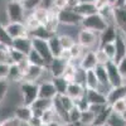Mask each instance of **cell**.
Segmentation results:
<instances>
[{
  "label": "cell",
  "mask_w": 126,
  "mask_h": 126,
  "mask_svg": "<svg viewBox=\"0 0 126 126\" xmlns=\"http://www.w3.org/2000/svg\"><path fill=\"white\" fill-rule=\"evenodd\" d=\"M19 92L22 97V103L32 106L33 102L39 97V85L38 82L23 81L19 83Z\"/></svg>",
  "instance_id": "cell-1"
},
{
  "label": "cell",
  "mask_w": 126,
  "mask_h": 126,
  "mask_svg": "<svg viewBox=\"0 0 126 126\" xmlns=\"http://www.w3.org/2000/svg\"><path fill=\"white\" fill-rule=\"evenodd\" d=\"M109 23L106 22L100 13H96V14H92V15H88L86 18H82V22H81V27L83 29H88V30H92L94 33H102V32L107 28Z\"/></svg>",
  "instance_id": "cell-2"
},
{
  "label": "cell",
  "mask_w": 126,
  "mask_h": 126,
  "mask_svg": "<svg viewBox=\"0 0 126 126\" xmlns=\"http://www.w3.org/2000/svg\"><path fill=\"white\" fill-rule=\"evenodd\" d=\"M77 43L87 50H94V47H100V34L82 28L77 37Z\"/></svg>",
  "instance_id": "cell-3"
},
{
  "label": "cell",
  "mask_w": 126,
  "mask_h": 126,
  "mask_svg": "<svg viewBox=\"0 0 126 126\" xmlns=\"http://www.w3.org/2000/svg\"><path fill=\"white\" fill-rule=\"evenodd\" d=\"M25 8L23 3L19 1H13L10 0L6 4V15L9 22H24L25 20Z\"/></svg>",
  "instance_id": "cell-4"
},
{
  "label": "cell",
  "mask_w": 126,
  "mask_h": 126,
  "mask_svg": "<svg viewBox=\"0 0 126 126\" xmlns=\"http://www.w3.org/2000/svg\"><path fill=\"white\" fill-rule=\"evenodd\" d=\"M58 20L61 24L64 25H81L82 16H79L75 10L71 8H63L57 12Z\"/></svg>",
  "instance_id": "cell-5"
},
{
  "label": "cell",
  "mask_w": 126,
  "mask_h": 126,
  "mask_svg": "<svg viewBox=\"0 0 126 126\" xmlns=\"http://www.w3.org/2000/svg\"><path fill=\"white\" fill-rule=\"evenodd\" d=\"M32 44H33V49H35L38 53L42 56V58L44 59L46 64L48 66L49 63L53 61V54L49 49L48 39H42V38H34L32 37Z\"/></svg>",
  "instance_id": "cell-6"
},
{
  "label": "cell",
  "mask_w": 126,
  "mask_h": 126,
  "mask_svg": "<svg viewBox=\"0 0 126 126\" xmlns=\"http://www.w3.org/2000/svg\"><path fill=\"white\" fill-rule=\"evenodd\" d=\"M106 71H107V76H109V85L110 87H117V86H121L125 83V79L122 78L121 73L117 68V63L113 62V61H110L106 63Z\"/></svg>",
  "instance_id": "cell-7"
},
{
  "label": "cell",
  "mask_w": 126,
  "mask_h": 126,
  "mask_svg": "<svg viewBox=\"0 0 126 126\" xmlns=\"http://www.w3.org/2000/svg\"><path fill=\"white\" fill-rule=\"evenodd\" d=\"M5 29L8 30L9 35L12 37L13 39L29 35V32H28L24 22H9L5 25Z\"/></svg>",
  "instance_id": "cell-8"
},
{
  "label": "cell",
  "mask_w": 126,
  "mask_h": 126,
  "mask_svg": "<svg viewBox=\"0 0 126 126\" xmlns=\"http://www.w3.org/2000/svg\"><path fill=\"white\" fill-rule=\"evenodd\" d=\"M85 96L90 105H109L106 93L101 90H87L86 88Z\"/></svg>",
  "instance_id": "cell-9"
},
{
  "label": "cell",
  "mask_w": 126,
  "mask_h": 126,
  "mask_svg": "<svg viewBox=\"0 0 126 126\" xmlns=\"http://www.w3.org/2000/svg\"><path fill=\"white\" fill-rule=\"evenodd\" d=\"M39 85V97L40 98H48V100H53L57 96V90L52 82V78L49 81H43L38 83Z\"/></svg>",
  "instance_id": "cell-10"
},
{
  "label": "cell",
  "mask_w": 126,
  "mask_h": 126,
  "mask_svg": "<svg viewBox=\"0 0 126 126\" xmlns=\"http://www.w3.org/2000/svg\"><path fill=\"white\" fill-rule=\"evenodd\" d=\"M12 47L15 48L16 50L22 52L23 54L28 56V53L33 49V44H32V37L30 35H25V37H20V38H15L13 39Z\"/></svg>",
  "instance_id": "cell-11"
},
{
  "label": "cell",
  "mask_w": 126,
  "mask_h": 126,
  "mask_svg": "<svg viewBox=\"0 0 126 126\" xmlns=\"http://www.w3.org/2000/svg\"><path fill=\"white\" fill-rule=\"evenodd\" d=\"M46 71H47L46 67L30 64L29 68L27 69V72L23 75V81H27V82H38ZM23 81H22V82H23Z\"/></svg>",
  "instance_id": "cell-12"
},
{
  "label": "cell",
  "mask_w": 126,
  "mask_h": 126,
  "mask_svg": "<svg viewBox=\"0 0 126 126\" xmlns=\"http://www.w3.org/2000/svg\"><path fill=\"white\" fill-rule=\"evenodd\" d=\"M115 48H116V56H115L113 62H119L122 58L126 57V34L119 30L117 37L115 39Z\"/></svg>",
  "instance_id": "cell-13"
},
{
  "label": "cell",
  "mask_w": 126,
  "mask_h": 126,
  "mask_svg": "<svg viewBox=\"0 0 126 126\" xmlns=\"http://www.w3.org/2000/svg\"><path fill=\"white\" fill-rule=\"evenodd\" d=\"M67 63L68 62L63 61L61 57H57V58H53V61L47 66V69L49 71L52 77H61L63 76V72L66 69Z\"/></svg>",
  "instance_id": "cell-14"
},
{
  "label": "cell",
  "mask_w": 126,
  "mask_h": 126,
  "mask_svg": "<svg viewBox=\"0 0 126 126\" xmlns=\"http://www.w3.org/2000/svg\"><path fill=\"white\" fill-rule=\"evenodd\" d=\"M106 98H107L109 105H112L113 102H116L119 100L126 98V83L117 87H111L106 93Z\"/></svg>",
  "instance_id": "cell-15"
},
{
  "label": "cell",
  "mask_w": 126,
  "mask_h": 126,
  "mask_svg": "<svg viewBox=\"0 0 126 126\" xmlns=\"http://www.w3.org/2000/svg\"><path fill=\"white\" fill-rule=\"evenodd\" d=\"M53 106V100H48V98H40L38 97L33 105H32V110H33V115L34 116H39L42 117V115H43L44 111H47L48 109H50Z\"/></svg>",
  "instance_id": "cell-16"
},
{
  "label": "cell",
  "mask_w": 126,
  "mask_h": 126,
  "mask_svg": "<svg viewBox=\"0 0 126 126\" xmlns=\"http://www.w3.org/2000/svg\"><path fill=\"white\" fill-rule=\"evenodd\" d=\"M117 33H119V29L116 28V25L113 23L109 24L107 28L102 33H100V46L106 44V43H113L117 37Z\"/></svg>",
  "instance_id": "cell-17"
},
{
  "label": "cell",
  "mask_w": 126,
  "mask_h": 126,
  "mask_svg": "<svg viewBox=\"0 0 126 126\" xmlns=\"http://www.w3.org/2000/svg\"><path fill=\"white\" fill-rule=\"evenodd\" d=\"M113 24L126 34V8H113Z\"/></svg>",
  "instance_id": "cell-18"
},
{
  "label": "cell",
  "mask_w": 126,
  "mask_h": 126,
  "mask_svg": "<svg viewBox=\"0 0 126 126\" xmlns=\"http://www.w3.org/2000/svg\"><path fill=\"white\" fill-rule=\"evenodd\" d=\"M96 66H97V59H96L94 50H86L85 54L81 58L79 67L85 71H91V69L96 68Z\"/></svg>",
  "instance_id": "cell-19"
},
{
  "label": "cell",
  "mask_w": 126,
  "mask_h": 126,
  "mask_svg": "<svg viewBox=\"0 0 126 126\" xmlns=\"http://www.w3.org/2000/svg\"><path fill=\"white\" fill-rule=\"evenodd\" d=\"M13 115L19 121L27 124L32 119V116H33V110H32V107L28 106V105L20 103V105H18V106L14 109V113Z\"/></svg>",
  "instance_id": "cell-20"
},
{
  "label": "cell",
  "mask_w": 126,
  "mask_h": 126,
  "mask_svg": "<svg viewBox=\"0 0 126 126\" xmlns=\"http://www.w3.org/2000/svg\"><path fill=\"white\" fill-rule=\"evenodd\" d=\"M73 10L82 18H86L88 15L98 13V8L96 6L94 3H78L75 8H73Z\"/></svg>",
  "instance_id": "cell-21"
},
{
  "label": "cell",
  "mask_w": 126,
  "mask_h": 126,
  "mask_svg": "<svg viewBox=\"0 0 126 126\" xmlns=\"http://www.w3.org/2000/svg\"><path fill=\"white\" fill-rule=\"evenodd\" d=\"M85 92H86V87L81 85V83L78 82H69L68 83V87H67V92L66 94L67 96H69L73 101L75 100H78L81 98L82 96H85Z\"/></svg>",
  "instance_id": "cell-22"
},
{
  "label": "cell",
  "mask_w": 126,
  "mask_h": 126,
  "mask_svg": "<svg viewBox=\"0 0 126 126\" xmlns=\"http://www.w3.org/2000/svg\"><path fill=\"white\" fill-rule=\"evenodd\" d=\"M94 73L97 76V79L100 82V90L102 91L103 87H110L109 85V76H107V71H106V67L105 66H101V64H97L96 68H94Z\"/></svg>",
  "instance_id": "cell-23"
},
{
  "label": "cell",
  "mask_w": 126,
  "mask_h": 126,
  "mask_svg": "<svg viewBox=\"0 0 126 126\" xmlns=\"http://www.w3.org/2000/svg\"><path fill=\"white\" fill-rule=\"evenodd\" d=\"M111 115H112V109L110 105H106V106L103 107L102 111H100L97 115H96V119H94V122L93 125H97V126H103V125H106L109 119L111 117Z\"/></svg>",
  "instance_id": "cell-24"
},
{
  "label": "cell",
  "mask_w": 126,
  "mask_h": 126,
  "mask_svg": "<svg viewBox=\"0 0 126 126\" xmlns=\"http://www.w3.org/2000/svg\"><path fill=\"white\" fill-rule=\"evenodd\" d=\"M48 44H49V49H50V52H52V54H53V57H54V58L61 57L62 52L64 50V49L62 48L61 40H59V35L53 34V35L48 39Z\"/></svg>",
  "instance_id": "cell-25"
},
{
  "label": "cell",
  "mask_w": 126,
  "mask_h": 126,
  "mask_svg": "<svg viewBox=\"0 0 126 126\" xmlns=\"http://www.w3.org/2000/svg\"><path fill=\"white\" fill-rule=\"evenodd\" d=\"M6 79H8L9 82H19V83L23 81V73H22V71L19 69L18 64L13 63V64L9 66Z\"/></svg>",
  "instance_id": "cell-26"
},
{
  "label": "cell",
  "mask_w": 126,
  "mask_h": 126,
  "mask_svg": "<svg viewBox=\"0 0 126 126\" xmlns=\"http://www.w3.org/2000/svg\"><path fill=\"white\" fill-rule=\"evenodd\" d=\"M85 87L87 90H100V82L97 79V76L94 73V69L86 71V82Z\"/></svg>",
  "instance_id": "cell-27"
},
{
  "label": "cell",
  "mask_w": 126,
  "mask_h": 126,
  "mask_svg": "<svg viewBox=\"0 0 126 126\" xmlns=\"http://www.w3.org/2000/svg\"><path fill=\"white\" fill-rule=\"evenodd\" d=\"M32 13H33V15L35 16V19L40 23V25H46L47 20H48V16H49V9L48 8H46L43 5H39Z\"/></svg>",
  "instance_id": "cell-28"
},
{
  "label": "cell",
  "mask_w": 126,
  "mask_h": 126,
  "mask_svg": "<svg viewBox=\"0 0 126 126\" xmlns=\"http://www.w3.org/2000/svg\"><path fill=\"white\" fill-rule=\"evenodd\" d=\"M52 82H53V85H54L58 94H66L69 82L64 77H62V76L61 77H52Z\"/></svg>",
  "instance_id": "cell-29"
},
{
  "label": "cell",
  "mask_w": 126,
  "mask_h": 126,
  "mask_svg": "<svg viewBox=\"0 0 126 126\" xmlns=\"http://www.w3.org/2000/svg\"><path fill=\"white\" fill-rule=\"evenodd\" d=\"M81 115H82L81 109H78L76 105H75V106H73V107L68 111V124H67V126L79 124V121H81Z\"/></svg>",
  "instance_id": "cell-30"
},
{
  "label": "cell",
  "mask_w": 126,
  "mask_h": 126,
  "mask_svg": "<svg viewBox=\"0 0 126 126\" xmlns=\"http://www.w3.org/2000/svg\"><path fill=\"white\" fill-rule=\"evenodd\" d=\"M27 58L30 62V64H35V66H40V67H46L47 68V64H46L44 59L42 58V56L38 53L35 49H32L29 53H28Z\"/></svg>",
  "instance_id": "cell-31"
},
{
  "label": "cell",
  "mask_w": 126,
  "mask_h": 126,
  "mask_svg": "<svg viewBox=\"0 0 126 126\" xmlns=\"http://www.w3.org/2000/svg\"><path fill=\"white\" fill-rule=\"evenodd\" d=\"M94 119H96V113L88 109V110L82 111L79 124H81L82 126H92L93 122H94Z\"/></svg>",
  "instance_id": "cell-32"
},
{
  "label": "cell",
  "mask_w": 126,
  "mask_h": 126,
  "mask_svg": "<svg viewBox=\"0 0 126 126\" xmlns=\"http://www.w3.org/2000/svg\"><path fill=\"white\" fill-rule=\"evenodd\" d=\"M77 68H78V66H76L75 63L68 62L67 66H66L64 72H63V76H62V77H64L68 82H73V81H75V77H76V71H77Z\"/></svg>",
  "instance_id": "cell-33"
},
{
  "label": "cell",
  "mask_w": 126,
  "mask_h": 126,
  "mask_svg": "<svg viewBox=\"0 0 126 126\" xmlns=\"http://www.w3.org/2000/svg\"><path fill=\"white\" fill-rule=\"evenodd\" d=\"M86 50H87V49H85L82 46H79L77 42H76V43L68 49L69 56H71V59H81L82 56L85 54V52H86Z\"/></svg>",
  "instance_id": "cell-34"
},
{
  "label": "cell",
  "mask_w": 126,
  "mask_h": 126,
  "mask_svg": "<svg viewBox=\"0 0 126 126\" xmlns=\"http://www.w3.org/2000/svg\"><path fill=\"white\" fill-rule=\"evenodd\" d=\"M13 38L9 35L8 30L5 29V25L0 23V44H3L4 47H12Z\"/></svg>",
  "instance_id": "cell-35"
},
{
  "label": "cell",
  "mask_w": 126,
  "mask_h": 126,
  "mask_svg": "<svg viewBox=\"0 0 126 126\" xmlns=\"http://www.w3.org/2000/svg\"><path fill=\"white\" fill-rule=\"evenodd\" d=\"M30 37H34V38H42V39H49L52 35V33H49V32L47 30V28L44 25H40L38 27L37 29H34L33 32H30L29 33Z\"/></svg>",
  "instance_id": "cell-36"
},
{
  "label": "cell",
  "mask_w": 126,
  "mask_h": 126,
  "mask_svg": "<svg viewBox=\"0 0 126 126\" xmlns=\"http://www.w3.org/2000/svg\"><path fill=\"white\" fill-rule=\"evenodd\" d=\"M24 24L28 29V32H33L34 29H37L38 27H40V23L35 19V16L33 15V13H30L28 16H25V20H24Z\"/></svg>",
  "instance_id": "cell-37"
},
{
  "label": "cell",
  "mask_w": 126,
  "mask_h": 126,
  "mask_svg": "<svg viewBox=\"0 0 126 126\" xmlns=\"http://www.w3.org/2000/svg\"><path fill=\"white\" fill-rule=\"evenodd\" d=\"M0 126H27V124L19 121L15 116H9L0 120Z\"/></svg>",
  "instance_id": "cell-38"
},
{
  "label": "cell",
  "mask_w": 126,
  "mask_h": 126,
  "mask_svg": "<svg viewBox=\"0 0 126 126\" xmlns=\"http://www.w3.org/2000/svg\"><path fill=\"white\" fill-rule=\"evenodd\" d=\"M112 109V113L115 115H121L125 110H126V98L124 100H119L116 102H113L112 105H110Z\"/></svg>",
  "instance_id": "cell-39"
},
{
  "label": "cell",
  "mask_w": 126,
  "mask_h": 126,
  "mask_svg": "<svg viewBox=\"0 0 126 126\" xmlns=\"http://www.w3.org/2000/svg\"><path fill=\"white\" fill-rule=\"evenodd\" d=\"M94 53H96L97 64H101V66H106V63L111 61V59L107 57V54L103 52V49H102L101 47H98L97 49H94Z\"/></svg>",
  "instance_id": "cell-40"
},
{
  "label": "cell",
  "mask_w": 126,
  "mask_h": 126,
  "mask_svg": "<svg viewBox=\"0 0 126 126\" xmlns=\"http://www.w3.org/2000/svg\"><path fill=\"white\" fill-rule=\"evenodd\" d=\"M8 49H9V56H10V59H12V63H19L20 61H23L27 57L25 54L22 53V52L16 50L13 47H9Z\"/></svg>",
  "instance_id": "cell-41"
},
{
  "label": "cell",
  "mask_w": 126,
  "mask_h": 126,
  "mask_svg": "<svg viewBox=\"0 0 126 126\" xmlns=\"http://www.w3.org/2000/svg\"><path fill=\"white\" fill-rule=\"evenodd\" d=\"M9 81L5 78V79H0V105L4 102V100L8 96V92H9Z\"/></svg>",
  "instance_id": "cell-42"
},
{
  "label": "cell",
  "mask_w": 126,
  "mask_h": 126,
  "mask_svg": "<svg viewBox=\"0 0 126 126\" xmlns=\"http://www.w3.org/2000/svg\"><path fill=\"white\" fill-rule=\"evenodd\" d=\"M59 40H61V44H62V48L63 49H69L73 44L76 43V40L73 39L71 35H68V34H61L59 35Z\"/></svg>",
  "instance_id": "cell-43"
},
{
  "label": "cell",
  "mask_w": 126,
  "mask_h": 126,
  "mask_svg": "<svg viewBox=\"0 0 126 126\" xmlns=\"http://www.w3.org/2000/svg\"><path fill=\"white\" fill-rule=\"evenodd\" d=\"M102 49H103V52L107 54V57L111 59V61H113L115 59V56H116V48H115V42L113 43H106V44H102V46H100Z\"/></svg>",
  "instance_id": "cell-44"
},
{
  "label": "cell",
  "mask_w": 126,
  "mask_h": 126,
  "mask_svg": "<svg viewBox=\"0 0 126 126\" xmlns=\"http://www.w3.org/2000/svg\"><path fill=\"white\" fill-rule=\"evenodd\" d=\"M9 47H3L0 49V63L1 64H13L12 63V59H10V56H9Z\"/></svg>",
  "instance_id": "cell-45"
},
{
  "label": "cell",
  "mask_w": 126,
  "mask_h": 126,
  "mask_svg": "<svg viewBox=\"0 0 126 126\" xmlns=\"http://www.w3.org/2000/svg\"><path fill=\"white\" fill-rule=\"evenodd\" d=\"M75 82H78V83H81V85L85 86V82H86V71L82 69L81 67H78L77 71H76Z\"/></svg>",
  "instance_id": "cell-46"
},
{
  "label": "cell",
  "mask_w": 126,
  "mask_h": 126,
  "mask_svg": "<svg viewBox=\"0 0 126 126\" xmlns=\"http://www.w3.org/2000/svg\"><path fill=\"white\" fill-rule=\"evenodd\" d=\"M117 68H119V71H120V73H121L122 78L126 81V57L117 62Z\"/></svg>",
  "instance_id": "cell-47"
},
{
  "label": "cell",
  "mask_w": 126,
  "mask_h": 126,
  "mask_svg": "<svg viewBox=\"0 0 126 126\" xmlns=\"http://www.w3.org/2000/svg\"><path fill=\"white\" fill-rule=\"evenodd\" d=\"M15 64H18V67H19V69L22 71V73L24 75V73L27 72V69L29 68V66H30V62L28 61V58L25 57L23 61H20L19 63H15Z\"/></svg>",
  "instance_id": "cell-48"
},
{
  "label": "cell",
  "mask_w": 126,
  "mask_h": 126,
  "mask_svg": "<svg viewBox=\"0 0 126 126\" xmlns=\"http://www.w3.org/2000/svg\"><path fill=\"white\" fill-rule=\"evenodd\" d=\"M42 124H43V121H42V117L39 116H32V119L27 122V126H40Z\"/></svg>",
  "instance_id": "cell-49"
},
{
  "label": "cell",
  "mask_w": 126,
  "mask_h": 126,
  "mask_svg": "<svg viewBox=\"0 0 126 126\" xmlns=\"http://www.w3.org/2000/svg\"><path fill=\"white\" fill-rule=\"evenodd\" d=\"M8 69H9L8 64H1V63H0V79H5L6 78Z\"/></svg>",
  "instance_id": "cell-50"
},
{
  "label": "cell",
  "mask_w": 126,
  "mask_h": 126,
  "mask_svg": "<svg viewBox=\"0 0 126 126\" xmlns=\"http://www.w3.org/2000/svg\"><path fill=\"white\" fill-rule=\"evenodd\" d=\"M66 6H67V0H53V8L59 10Z\"/></svg>",
  "instance_id": "cell-51"
},
{
  "label": "cell",
  "mask_w": 126,
  "mask_h": 126,
  "mask_svg": "<svg viewBox=\"0 0 126 126\" xmlns=\"http://www.w3.org/2000/svg\"><path fill=\"white\" fill-rule=\"evenodd\" d=\"M96 6L100 9V8H102V6H105V5H107V4H110L109 3V0H96Z\"/></svg>",
  "instance_id": "cell-52"
},
{
  "label": "cell",
  "mask_w": 126,
  "mask_h": 126,
  "mask_svg": "<svg viewBox=\"0 0 126 126\" xmlns=\"http://www.w3.org/2000/svg\"><path fill=\"white\" fill-rule=\"evenodd\" d=\"M78 3H79L78 0H67V6H66V8H71V9H73Z\"/></svg>",
  "instance_id": "cell-53"
},
{
  "label": "cell",
  "mask_w": 126,
  "mask_h": 126,
  "mask_svg": "<svg viewBox=\"0 0 126 126\" xmlns=\"http://www.w3.org/2000/svg\"><path fill=\"white\" fill-rule=\"evenodd\" d=\"M49 126H67L66 124H62V122H53V124H50Z\"/></svg>",
  "instance_id": "cell-54"
},
{
  "label": "cell",
  "mask_w": 126,
  "mask_h": 126,
  "mask_svg": "<svg viewBox=\"0 0 126 126\" xmlns=\"http://www.w3.org/2000/svg\"><path fill=\"white\" fill-rule=\"evenodd\" d=\"M79 3H96V0H78Z\"/></svg>",
  "instance_id": "cell-55"
},
{
  "label": "cell",
  "mask_w": 126,
  "mask_h": 126,
  "mask_svg": "<svg viewBox=\"0 0 126 126\" xmlns=\"http://www.w3.org/2000/svg\"><path fill=\"white\" fill-rule=\"evenodd\" d=\"M120 117H121V119H122L124 121H126V110H125V111H124V112H122V113L120 115Z\"/></svg>",
  "instance_id": "cell-56"
},
{
  "label": "cell",
  "mask_w": 126,
  "mask_h": 126,
  "mask_svg": "<svg viewBox=\"0 0 126 126\" xmlns=\"http://www.w3.org/2000/svg\"><path fill=\"white\" fill-rule=\"evenodd\" d=\"M40 126H49V125H46V124H42Z\"/></svg>",
  "instance_id": "cell-57"
},
{
  "label": "cell",
  "mask_w": 126,
  "mask_h": 126,
  "mask_svg": "<svg viewBox=\"0 0 126 126\" xmlns=\"http://www.w3.org/2000/svg\"><path fill=\"white\" fill-rule=\"evenodd\" d=\"M3 47H4V46H3V44H0V49H1V48H3Z\"/></svg>",
  "instance_id": "cell-58"
},
{
  "label": "cell",
  "mask_w": 126,
  "mask_h": 126,
  "mask_svg": "<svg viewBox=\"0 0 126 126\" xmlns=\"http://www.w3.org/2000/svg\"><path fill=\"white\" fill-rule=\"evenodd\" d=\"M92 126H97V125H92Z\"/></svg>",
  "instance_id": "cell-59"
}]
</instances>
